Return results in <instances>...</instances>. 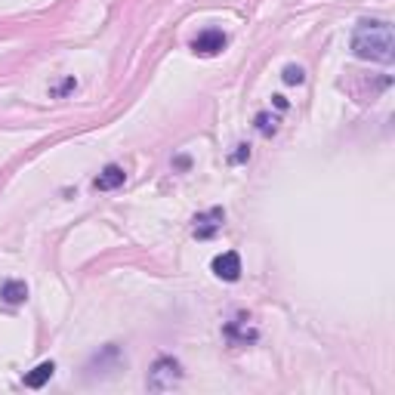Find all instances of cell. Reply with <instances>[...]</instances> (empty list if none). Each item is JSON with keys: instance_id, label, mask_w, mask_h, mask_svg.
I'll return each mask as SVG.
<instances>
[{"instance_id": "cell-1", "label": "cell", "mask_w": 395, "mask_h": 395, "mask_svg": "<svg viewBox=\"0 0 395 395\" xmlns=\"http://www.w3.org/2000/svg\"><path fill=\"white\" fill-rule=\"evenodd\" d=\"M352 53L365 62H383L389 65L395 56V34L389 22L380 19H365L359 22V28L352 31Z\"/></svg>"}, {"instance_id": "cell-2", "label": "cell", "mask_w": 395, "mask_h": 395, "mask_svg": "<svg viewBox=\"0 0 395 395\" xmlns=\"http://www.w3.org/2000/svg\"><path fill=\"white\" fill-rule=\"evenodd\" d=\"M180 380H182V365L176 359H170V355H161V359L151 365L145 386H149L151 392H167V389H173V386H180Z\"/></svg>"}, {"instance_id": "cell-3", "label": "cell", "mask_w": 395, "mask_h": 395, "mask_svg": "<svg viewBox=\"0 0 395 395\" xmlns=\"http://www.w3.org/2000/svg\"><path fill=\"white\" fill-rule=\"evenodd\" d=\"M222 222H226V210H222V207H210V210H204V213L195 216L192 235L198 241H210L222 228Z\"/></svg>"}, {"instance_id": "cell-4", "label": "cell", "mask_w": 395, "mask_h": 395, "mask_svg": "<svg viewBox=\"0 0 395 395\" xmlns=\"http://www.w3.org/2000/svg\"><path fill=\"white\" fill-rule=\"evenodd\" d=\"M226 43H228V37H226V31H220V28H207V31H201V34L192 41V50L198 56H216V53H222L226 50Z\"/></svg>"}, {"instance_id": "cell-5", "label": "cell", "mask_w": 395, "mask_h": 395, "mask_svg": "<svg viewBox=\"0 0 395 395\" xmlns=\"http://www.w3.org/2000/svg\"><path fill=\"white\" fill-rule=\"evenodd\" d=\"M210 269H213V275L222 278V281H238L241 278V257L235 250H226V253H220V257H213Z\"/></svg>"}, {"instance_id": "cell-6", "label": "cell", "mask_w": 395, "mask_h": 395, "mask_svg": "<svg viewBox=\"0 0 395 395\" xmlns=\"http://www.w3.org/2000/svg\"><path fill=\"white\" fill-rule=\"evenodd\" d=\"M124 180H127L124 167H118V164H108V167L96 176V180H93V186H96L99 192H114V189L124 186Z\"/></svg>"}, {"instance_id": "cell-7", "label": "cell", "mask_w": 395, "mask_h": 395, "mask_svg": "<svg viewBox=\"0 0 395 395\" xmlns=\"http://www.w3.org/2000/svg\"><path fill=\"white\" fill-rule=\"evenodd\" d=\"M25 299H28V284L25 281H3L0 284V303L3 306H22Z\"/></svg>"}, {"instance_id": "cell-8", "label": "cell", "mask_w": 395, "mask_h": 395, "mask_svg": "<svg viewBox=\"0 0 395 395\" xmlns=\"http://www.w3.org/2000/svg\"><path fill=\"white\" fill-rule=\"evenodd\" d=\"M53 374H56V365H53V361H41L34 371L25 374V386H28V389H41V386L50 383V377H53Z\"/></svg>"}, {"instance_id": "cell-9", "label": "cell", "mask_w": 395, "mask_h": 395, "mask_svg": "<svg viewBox=\"0 0 395 395\" xmlns=\"http://www.w3.org/2000/svg\"><path fill=\"white\" fill-rule=\"evenodd\" d=\"M226 337L232 343H253V340H257V330H250L244 324V318H238V321L226 324Z\"/></svg>"}, {"instance_id": "cell-10", "label": "cell", "mask_w": 395, "mask_h": 395, "mask_svg": "<svg viewBox=\"0 0 395 395\" xmlns=\"http://www.w3.org/2000/svg\"><path fill=\"white\" fill-rule=\"evenodd\" d=\"M281 81L288 87H299L306 81V72L299 65H284V72H281Z\"/></svg>"}, {"instance_id": "cell-11", "label": "cell", "mask_w": 395, "mask_h": 395, "mask_svg": "<svg viewBox=\"0 0 395 395\" xmlns=\"http://www.w3.org/2000/svg\"><path fill=\"white\" fill-rule=\"evenodd\" d=\"M257 130L263 133V136H275L278 130V118H272V114H257Z\"/></svg>"}, {"instance_id": "cell-12", "label": "cell", "mask_w": 395, "mask_h": 395, "mask_svg": "<svg viewBox=\"0 0 395 395\" xmlns=\"http://www.w3.org/2000/svg\"><path fill=\"white\" fill-rule=\"evenodd\" d=\"M74 90H78V81H74V78H65V81H59V84L50 90V96H53V99H65L68 93H74Z\"/></svg>"}, {"instance_id": "cell-13", "label": "cell", "mask_w": 395, "mask_h": 395, "mask_svg": "<svg viewBox=\"0 0 395 395\" xmlns=\"http://www.w3.org/2000/svg\"><path fill=\"white\" fill-rule=\"evenodd\" d=\"M232 161L235 164H244V161H250V145H238V151L232 155Z\"/></svg>"}, {"instance_id": "cell-14", "label": "cell", "mask_w": 395, "mask_h": 395, "mask_svg": "<svg viewBox=\"0 0 395 395\" xmlns=\"http://www.w3.org/2000/svg\"><path fill=\"white\" fill-rule=\"evenodd\" d=\"M272 102H275V108H281V111L288 108V99H284V96H272Z\"/></svg>"}]
</instances>
